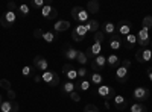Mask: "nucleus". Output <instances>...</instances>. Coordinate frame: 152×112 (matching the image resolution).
Masks as SVG:
<instances>
[{"label":"nucleus","instance_id":"2eb2a0df","mask_svg":"<svg viewBox=\"0 0 152 112\" xmlns=\"http://www.w3.org/2000/svg\"><path fill=\"white\" fill-rule=\"evenodd\" d=\"M62 73H64V76L67 80L73 82L78 79V71L75 70V67L72 64H64V67H62Z\"/></svg>","mask_w":152,"mask_h":112},{"label":"nucleus","instance_id":"de8ad7c7","mask_svg":"<svg viewBox=\"0 0 152 112\" xmlns=\"http://www.w3.org/2000/svg\"><path fill=\"white\" fill-rule=\"evenodd\" d=\"M151 47H152V41H151Z\"/></svg>","mask_w":152,"mask_h":112},{"label":"nucleus","instance_id":"a18cd8bd","mask_svg":"<svg viewBox=\"0 0 152 112\" xmlns=\"http://www.w3.org/2000/svg\"><path fill=\"white\" fill-rule=\"evenodd\" d=\"M146 73H148V79H149V80H151V82H152V67H149V68H148V71H146Z\"/></svg>","mask_w":152,"mask_h":112},{"label":"nucleus","instance_id":"39448f33","mask_svg":"<svg viewBox=\"0 0 152 112\" xmlns=\"http://www.w3.org/2000/svg\"><path fill=\"white\" fill-rule=\"evenodd\" d=\"M15 20H17L15 12H12V11H6V12H3V15L0 17V24H2L3 27L9 29V27H12V26L15 24Z\"/></svg>","mask_w":152,"mask_h":112},{"label":"nucleus","instance_id":"a211bd4d","mask_svg":"<svg viewBox=\"0 0 152 112\" xmlns=\"http://www.w3.org/2000/svg\"><path fill=\"white\" fill-rule=\"evenodd\" d=\"M113 106L117 111H123V109H126V106H128V100H126L123 95H116L113 98Z\"/></svg>","mask_w":152,"mask_h":112},{"label":"nucleus","instance_id":"7ed1b4c3","mask_svg":"<svg viewBox=\"0 0 152 112\" xmlns=\"http://www.w3.org/2000/svg\"><path fill=\"white\" fill-rule=\"evenodd\" d=\"M114 79H116L117 83L125 85L126 82H128V79H129V68H126L125 65L120 64V65L116 68V73H114Z\"/></svg>","mask_w":152,"mask_h":112},{"label":"nucleus","instance_id":"6e6552de","mask_svg":"<svg viewBox=\"0 0 152 112\" xmlns=\"http://www.w3.org/2000/svg\"><path fill=\"white\" fill-rule=\"evenodd\" d=\"M151 95V91L146 88V86H137V88L132 91V97L137 100V103L140 102H146Z\"/></svg>","mask_w":152,"mask_h":112},{"label":"nucleus","instance_id":"20e7f679","mask_svg":"<svg viewBox=\"0 0 152 112\" xmlns=\"http://www.w3.org/2000/svg\"><path fill=\"white\" fill-rule=\"evenodd\" d=\"M97 94L104 98V100H113L114 97H116V90L113 88L110 85H100L97 86Z\"/></svg>","mask_w":152,"mask_h":112},{"label":"nucleus","instance_id":"473e14b6","mask_svg":"<svg viewBox=\"0 0 152 112\" xmlns=\"http://www.w3.org/2000/svg\"><path fill=\"white\" fill-rule=\"evenodd\" d=\"M142 27L151 30V27H152V15H146V17L143 18V21H142Z\"/></svg>","mask_w":152,"mask_h":112},{"label":"nucleus","instance_id":"49530a36","mask_svg":"<svg viewBox=\"0 0 152 112\" xmlns=\"http://www.w3.org/2000/svg\"><path fill=\"white\" fill-rule=\"evenodd\" d=\"M2 102H3V97H2V94H0V105H2Z\"/></svg>","mask_w":152,"mask_h":112},{"label":"nucleus","instance_id":"f3484780","mask_svg":"<svg viewBox=\"0 0 152 112\" xmlns=\"http://www.w3.org/2000/svg\"><path fill=\"white\" fill-rule=\"evenodd\" d=\"M110 48H113V50H122L123 48V38L120 35L114 33L113 36H110Z\"/></svg>","mask_w":152,"mask_h":112},{"label":"nucleus","instance_id":"f704fd0d","mask_svg":"<svg viewBox=\"0 0 152 112\" xmlns=\"http://www.w3.org/2000/svg\"><path fill=\"white\" fill-rule=\"evenodd\" d=\"M32 6L35 8V9H43L44 6H46V3H44V0H32Z\"/></svg>","mask_w":152,"mask_h":112},{"label":"nucleus","instance_id":"cd10ccee","mask_svg":"<svg viewBox=\"0 0 152 112\" xmlns=\"http://www.w3.org/2000/svg\"><path fill=\"white\" fill-rule=\"evenodd\" d=\"M102 82H104V77H102V74H100V73H91L90 74V83L91 85L100 86V85H102Z\"/></svg>","mask_w":152,"mask_h":112},{"label":"nucleus","instance_id":"9d476101","mask_svg":"<svg viewBox=\"0 0 152 112\" xmlns=\"http://www.w3.org/2000/svg\"><path fill=\"white\" fill-rule=\"evenodd\" d=\"M84 53H85V56L90 59V61H93L96 56L102 55V44H100V43H93Z\"/></svg>","mask_w":152,"mask_h":112},{"label":"nucleus","instance_id":"ea45409f","mask_svg":"<svg viewBox=\"0 0 152 112\" xmlns=\"http://www.w3.org/2000/svg\"><path fill=\"white\" fill-rule=\"evenodd\" d=\"M69 97H70V100H73V102H81V95H79L78 91H73Z\"/></svg>","mask_w":152,"mask_h":112},{"label":"nucleus","instance_id":"4468645a","mask_svg":"<svg viewBox=\"0 0 152 112\" xmlns=\"http://www.w3.org/2000/svg\"><path fill=\"white\" fill-rule=\"evenodd\" d=\"M41 15H43V18L52 21V20H55V18L58 17V11H56V8H53L52 5H46V6L41 9Z\"/></svg>","mask_w":152,"mask_h":112},{"label":"nucleus","instance_id":"c03bdc74","mask_svg":"<svg viewBox=\"0 0 152 112\" xmlns=\"http://www.w3.org/2000/svg\"><path fill=\"white\" fill-rule=\"evenodd\" d=\"M120 64H122V65H125L126 68H131V61H129V59H123V61L120 62Z\"/></svg>","mask_w":152,"mask_h":112},{"label":"nucleus","instance_id":"6ab92c4d","mask_svg":"<svg viewBox=\"0 0 152 112\" xmlns=\"http://www.w3.org/2000/svg\"><path fill=\"white\" fill-rule=\"evenodd\" d=\"M66 48H64V52H62V53H64V58L66 59H69V61H76V58H78V50H76V48H73L70 44H66L64 46Z\"/></svg>","mask_w":152,"mask_h":112},{"label":"nucleus","instance_id":"72a5a7b5","mask_svg":"<svg viewBox=\"0 0 152 112\" xmlns=\"http://www.w3.org/2000/svg\"><path fill=\"white\" fill-rule=\"evenodd\" d=\"M76 62H78V64H81L82 67H85V64L88 62V58L85 56L84 52H79V53H78V58H76Z\"/></svg>","mask_w":152,"mask_h":112},{"label":"nucleus","instance_id":"a19ab883","mask_svg":"<svg viewBox=\"0 0 152 112\" xmlns=\"http://www.w3.org/2000/svg\"><path fill=\"white\" fill-rule=\"evenodd\" d=\"M6 92H8V100H12V102H15V97H17L15 91L9 90V91H6Z\"/></svg>","mask_w":152,"mask_h":112},{"label":"nucleus","instance_id":"58836bf2","mask_svg":"<svg viewBox=\"0 0 152 112\" xmlns=\"http://www.w3.org/2000/svg\"><path fill=\"white\" fill-rule=\"evenodd\" d=\"M76 71H78V77H81V79H87L88 71H87V68H85V67H81L79 70H76Z\"/></svg>","mask_w":152,"mask_h":112},{"label":"nucleus","instance_id":"aec40b11","mask_svg":"<svg viewBox=\"0 0 152 112\" xmlns=\"http://www.w3.org/2000/svg\"><path fill=\"white\" fill-rule=\"evenodd\" d=\"M100 30H102L105 35H108V36H113L114 33H117L116 32V24L111 23V21H105L102 24V29H100Z\"/></svg>","mask_w":152,"mask_h":112},{"label":"nucleus","instance_id":"ddd939ff","mask_svg":"<svg viewBox=\"0 0 152 112\" xmlns=\"http://www.w3.org/2000/svg\"><path fill=\"white\" fill-rule=\"evenodd\" d=\"M135 58L140 64L149 62V61H152V50L151 48H138L137 53H135Z\"/></svg>","mask_w":152,"mask_h":112},{"label":"nucleus","instance_id":"7c9ffc66","mask_svg":"<svg viewBox=\"0 0 152 112\" xmlns=\"http://www.w3.org/2000/svg\"><path fill=\"white\" fill-rule=\"evenodd\" d=\"M41 38H43L46 43H53V41H56V35H55L53 32L47 30V32H44V33H43V36H41Z\"/></svg>","mask_w":152,"mask_h":112},{"label":"nucleus","instance_id":"423d86ee","mask_svg":"<svg viewBox=\"0 0 152 112\" xmlns=\"http://www.w3.org/2000/svg\"><path fill=\"white\" fill-rule=\"evenodd\" d=\"M137 44L140 46L142 48H146L149 44H151V38H149V30L145 29V27H140L137 32Z\"/></svg>","mask_w":152,"mask_h":112},{"label":"nucleus","instance_id":"9b49d317","mask_svg":"<svg viewBox=\"0 0 152 112\" xmlns=\"http://www.w3.org/2000/svg\"><path fill=\"white\" fill-rule=\"evenodd\" d=\"M87 33H88V32H87V29H85L84 24H76V27H75L73 32H72V40L76 41V43H81V41H84V38H85Z\"/></svg>","mask_w":152,"mask_h":112},{"label":"nucleus","instance_id":"c85d7f7f","mask_svg":"<svg viewBox=\"0 0 152 112\" xmlns=\"http://www.w3.org/2000/svg\"><path fill=\"white\" fill-rule=\"evenodd\" d=\"M17 12H18L21 17H28V15H29V12H31V8H29L26 3H21V5H18Z\"/></svg>","mask_w":152,"mask_h":112},{"label":"nucleus","instance_id":"b1692460","mask_svg":"<svg viewBox=\"0 0 152 112\" xmlns=\"http://www.w3.org/2000/svg\"><path fill=\"white\" fill-rule=\"evenodd\" d=\"M135 44H137V36L132 35V33L126 35L123 38V47H126V48H134Z\"/></svg>","mask_w":152,"mask_h":112},{"label":"nucleus","instance_id":"0eeeda50","mask_svg":"<svg viewBox=\"0 0 152 112\" xmlns=\"http://www.w3.org/2000/svg\"><path fill=\"white\" fill-rule=\"evenodd\" d=\"M132 29H134L132 23L128 21V20H120V21L117 23V26H116V32H117V35H120V36L129 35Z\"/></svg>","mask_w":152,"mask_h":112},{"label":"nucleus","instance_id":"4be33fe9","mask_svg":"<svg viewBox=\"0 0 152 112\" xmlns=\"http://www.w3.org/2000/svg\"><path fill=\"white\" fill-rule=\"evenodd\" d=\"M53 29H55V32H58V33L66 32L67 29H70V21H67V20H59V21H56V23L53 24Z\"/></svg>","mask_w":152,"mask_h":112},{"label":"nucleus","instance_id":"c9c22d12","mask_svg":"<svg viewBox=\"0 0 152 112\" xmlns=\"http://www.w3.org/2000/svg\"><path fill=\"white\" fill-rule=\"evenodd\" d=\"M32 71H34V68H32V67H28V65L21 68V74H23L24 77H29V76H32Z\"/></svg>","mask_w":152,"mask_h":112},{"label":"nucleus","instance_id":"bb28decb","mask_svg":"<svg viewBox=\"0 0 152 112\" xmlns=\"http://www.w3.org/2000/svg\"><path fill=\"white\" fill-rule=\"evenodd\" d=\"M76 91H88L90 90V80H87V79H79V80H76Z\"/></svg>","mask_w":152,"mask_h":112},{"label":"nucleus","instance_id":"5701e85b","mask_svg":"<svg viewBox=\"0 0 152 112\" xmlns=\"http://www.w3.org/2000/svg\"><path fill=\"white\" fill-rule=\"evenodd\" d=\"M120 62H122V59L117 56V55H110L108 58H107V65L113 70V68H117L119 65H120Z\"/></svg>","mask_w":152,"mask_h":112},{"label":"nucleus","instance_id":"393cba45","mask_svg":"<svg viewBox=\"0 0 152 112\" xmlns=\"http://www.w3.org/2000/svg\"><path fill=\"white\" fill-rule=\"evenodd\" d=\"M73 91H76V85H75L73 82L67 80V82H64V83L61 85V92H62V94H67V95H70Z\"/></svg>","mask_w":152,"mask_h":112},{"label":"nucleus","instance_id":"79ce46f5","mask_svg":"<svg viewBox=\"0 0 152 112\" xmlns=\"http://www.w3.org/2000/svg\"><path fill=\"white\" fill-rule=\"evenodd\" d=\"M18 9V5H15L14 2H9L8 3V11H12V12H15Z\"/></svg>","mask_w":152,"mask_h":112},{"label":"nucleus","instance_id":"1a4fd4ad","mask_svg":"<svg viewBox=\"0 0 152 112\" xmlns=\"http://www.w3.org/2000/svg\"><path fill=\"white\" fill-rule=\"evenodd\" d=\"M91 68L94 73H102L107 68V58L104 55H99L91 61Z\"/></svg>","mask_w":152,"mask_h":112},{"label":"nucleus","instance_id":"a878e982","mask_svg":"<svg viewBox=\"0 0 152 112\" xmlns=\"http://www.w3.org/2000/svg\"><path fill=\"white\" fill-rule=\"evenodd\" d=\"M100 11V5L97 0H90V2L87 3V12L88 14H99Z\"/></svg>","mask_w":152,"mask_h":112},{"label":"nucleus","instance_id":"c756f323","mask_svg":"<svg viewBox=\"0 0 152 112\" xmlns=\"http://www.w3.org/2000/svg\"><path fill=\"white\" fill-rule=\"evenodd\" d=\"M129 111L131 112H148V108L143 103H134V105H131Z\"/></svg>","mask_w":152,"mask_h":112},{"label":"nucleus","instance_id":"4c0bfd02","mask_svg":"<svg viewBox=\"0 0 152 112\" xmlns=\"http://www.w3.org/2000/svg\"><path fill=\"white\" fill-rule=\"evenodd\" d=\"M84 112H100L99 111V108L96 106V105H85V108H84Z\"/></svg>","mask_w":152,"mask_h":112},{"label":"nucleus","instance_id":"f257e3e1","mask_svg":"<svg viewBox=\"0 0 152 112\" xmlns=\"http://www.w3.org/2000/svg\"><path fill=\"white\" fill-rule=\"evenodd\" d=\"M72 18L78 23V24H85L88 20V12H87V9L85 8H82V6H75V8H72Z\"/></svg>","mask_w":152,"mask_h":112},{"label":"nucleus","instance_id":"f8f14e48","mask_svg":"<svg viewBox=\"0 0 152 112\" xmlns=\"http://www.w3.org/2000/svg\"><path fill=\"white\" fill-rule=\"evenodd\" d=\"M32 64H34V68L38 70V71H47L49 70V61L44 58V56H40V55H37L32 61Z\"/></svg>","mask_w":152,"mask_h":112},{"label":"nucleus","instance_id":"412c9836","mask_svg":"<svg viewBox=\"0 0 152 112\" xmlns=\"http://www.w3.org/2000/svg\"><path fill=\"white\" fill-rule=\"evenodd\" d=\"M84 26H85V29H87L88 33H93V35H94V33L99 30V21L94 20V18H91V20H88Z\"/></svg>","mask_w":152,"mask_h":112},{"label":"nucleus","instance_id":"2f4dec72","mask_svg":"<svg viewBox=\"0 0 152 112\" xmlns=\"http://www.w3.org/2000/svg\"><path fill=\"white\" fill-rule=\"evenodd\" d=\"M105 41V33L102 30H97L94 35H93V43H100L102 44Z\"/></svg>","mask_w":152,"mask_h":112},{"label":"nucleus","instance_id":"dca6fc26","mask_svg":"<svg viewBox=\"0 0 152 112\" xmlns=\"http://www.w3.org/2000/svg\"><path fill=\"white\" fill-rule=\"evenodd\" d=\"M0 111L2 112H18V103L12 102V100H3L0 105Z\"/></svg>","mask_w":152,"mask_h":112},{"label":"nucleus","instance_id":"37998d69","mask_svg":"<svg viewBox=\"0 0 152 112\" xmlns=\"http://www.w3.org/2000/svg\"><path fill=\"white\" fill-rule=\"evenodd\" d=\"M43 33H44V30H41V29H35V30H34V36H35L37 40H38V38H41Z\"/></svg>","mask_w":152,"mask_h":112},{"label":"nucleus","instance_id":"f03ea898","mask_svg":"<svg viewBox=\"0 0 152 112\" xmlns=\"http://www.w3.org/2000/svg\"><path fill=\"white\" fill-rule=\"evenodd\" d=\"M41 82H44L49 86H58L59 85V76L53 70H47L41 74Z\"/></svg>","mask_w":152,"mask_h":112},{"label":"nucleus","instance_id":"e433bc0d","mask_svg":"<svg viewBox=\"0 0 152 112\" xmlns=\"http://www.w3.org/2000/svg\"><path fill=\"white\" fill-rule=\"evenodd\" d=\"M0 88L9 91V90H11V82H9L8 79H0Z\"/></svg>","mask_w":152,"mask_h":112}]
</instances>
